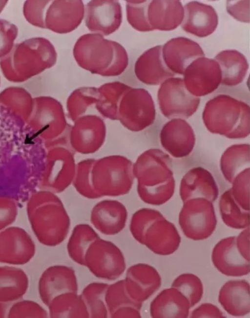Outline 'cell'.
Listing matches in <instances>:
<instances>
[{
    "mask_svg": "<svg viewBox=\"0 0 250 318\" xmlns=\"http://www.w3.org/2000/svg\"><path fill=\"white\" fill-rule=\"evenodd\" d=\"M184 16L181 25L185 32L203 37L215 31L218 18L212 6L191 1L184 5Z\"/></svg>",
    "mask_w": 250,
    "mask_h": 318,
    "instance_id": "cell-5",
    "label": "cell"
},
{
    "mask_svg": "<svg viewBox=\"0 0 250 318\" xmlns=\"http://www.w3.org/2000/svg\"><path fill=\"white\" fill-rule=\"evenodd\" d=\"M7 2V0L0 1V13L2 12L5 6L6 5Z\"/></svg>",
    "mask_w": 250,
    "mask_h": 318,
    "instance_id": "cell-13",
    "label": "cell"
},
{
    "mask_svg": "<svg viewBox=\"0 0 250 318\" xmlns=\"http://www.w3.org/2000/svg\"><path fill=\"white\" fill-rule=\"evenodd\" d=\"M250 0H228L227 12L236 20L250 22Z\"/></svg>",
    "mask_w": 250,
    "mask_h": 318,
    "instance_id": "cell-11",
    "label": "cell"
},
{
    "mask_svg": "<svg viewBox=\"0 0 250 318\" xmlns=\"http://www.w3.org/2000/svg\"><path fill=\"white\" fill-rule=\"evenodd\" d=\"M18 34V28L16 25L9 21L0 19V58L11 51Z\"/></svg>",
    "mask_w": 250,
    "mask_h": 318,
    "instance_id": "cell-10",
    "label": "cell"
},
{
    "mask_svg": "<svg viewBox=\"0 0 250 318\" xmlns=\"http://www.w3.org/2000/svg\"><path fill=\"white\" fill-rule=\"evenodd\" d=\"M232 288L227 289L228 292H226L227 294V307L229 306L232 308L229 313L231 312L239 311V314L241 312L242 315V311L244 312H249L250 307V297H249V288H238L237 284L235 285V288L233 287V284H230ZM227 308V307H226ZM225 308V309L226 308Z\"/></svg>",
    "mask_w": 250,
    "mask_h": 318,
    "instance_id": "cell-9",
    "label": "cell"
},
{
    "mask_svg": "<svg viewBox=\"0 0 250 318\" xmlns=\"http://www.w3.org/2000/svg\"><path fill=\"white\" fill-rule=\"evenodd\" d=\"M162 300L165 303L161 302L160 306L158 307L160 317H180V315H183L181 314L182 307H180L181 304L178 303V300L176 301V299H170Z\"/></svg>",
    "mask_w": 250,
    "mask_h": 318,
    "instance_id": "cell-12",
    "label": "cell"
},
{
    "mask_svg": "<svg viewBox=\"0 0 250 318\" xmlns=\"http://www.w3.org/2000/svg\"><path fill=\"white\" fill-rule=\"evenodd\" d=\"M42 40L31 38L14 45L11 51L0 59L3 73L12 72L23 75V80L36 74L39 64L44 62L46 56V51L42 46Z\"/></svg>",
    "mask_w": 250,
    "mask_h": 318,
    "instance_id": "cell-1",
    "label": "cell"
},
{
    "mask_svg": "<svg viewBox=\"0 0 250 318\" xmlns=\"http://www.w3.org/2000/svg\"><path fill=\"white\" fill-rule=\"evenodd\" d=\"M214 59L220 68L223 84L235 85L242 81L249 64L241 53L236 50H226L219 53Z\"/></svg>",
    "mask_w": 250,
    "mask_h": 318,
    "instance_id": "cell-7",
    "label": "cell"
},
{
    "mask_svg": "<svg viewBox=\"0 0 250 318\" xmlns=\"http://www.w3.org/2000/svg\"><path fill=\"white\" fill-rule=\"evenodd\" d=\"M163 60L172 72L184 74L187 67L195 59L205 56L196 42L185 37L172 38L163 46Z\"/></svg>",
    "mask_w": 250,
    "mask_h": 318,
    "instance_id": "cell-4",
    "label": "cell"
},
{
    "mask_svg": "<svg viewBox=\"0 0 250 318\" xmlns=\"http://www.w3.org/2000/svg\"><path fill=\"white\" fill-rule=\"evenodd\" d=\"M184 74L187 88L197 96L213 91L218 86L222 78L217 62L205 56L193 61L187 67Z\"/></svg>",
    "mask_w": 250,
    "mask_h": 318,
    "instance_id": "cell-2",
    "label": "cell"
},
{
    "mask_svg": "<svg viewBox=\"0 0 250 318\" xmlns=\"http://www.w3.org/2000/svg\"><path fill=\"white\" fill-rule=\"evenodd\" d=\"M148 6V20L152 28L171 31L181 25L184 6L179 0H152Z\"/></svg>",
    "mask_w": 250,
    "mask_h": 318,
    "instance_id": "cell-6",
    "label": "cell"
},
{
    "mask_svg": "<svg viewBox=\"0 0 250 318\" xmlns=\"http://www.w3.org/2000/svg\"><path fill=\"white\" fill-rule=\"evenodd\" d=\"M163 46L157 45L146 51L137 62L138 68L152 84H159L165 79L174 75L166 65L162 56Z\"/></svg>",
    "mask_w": 250,
    "mask_h": 318,
    "instance_id": "cell-8",
    "label": "cell"
},
{
    "mask_svg": "<svg viewBox=\"0 0 250 318\" xmlns=\"http://www.w3.org/2000/svg\"><path fill=\"white\" fill-rule=\"evenodd\" d=\"M158 100L161 110L167 114L190 113L199 102V98L187 92L180 78H169L163 83L158 92Z\"/></svg>",
    "mask_w": 250,
    "mask_h": 318,
    "instance_id": "cell-3",
    "label": "cell"
}]
</instances>
